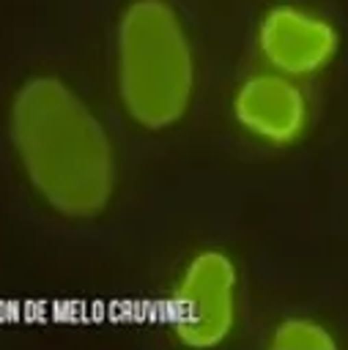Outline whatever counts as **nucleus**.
Listing matches in <instances>:
<instances>
[{"instance_id": "39448f33", "label": "nucleus", "mask_w": 348, "mask_h": 350, "mask_svg": "<svg viewBox=\"0 0 348 350\" xmlns=\"http://www.w3.org/2000/svg\"><path fill=\"white\" fill-rule=\"evenodd\" d=\"M236 120L258 139L288 145L301 137L307 126L304 93L285 74H255L233 98Z\"/></svg>"}, {"instance_id": "7ed1b4c3", "label": "nucleus", "mask_w": 348, "mask_h": 350, "mask_svg": "<svg viewBox=\"0 0 348 350\" xmlns=\"http://www.w3.org/2000/svg\"><path fill=\"white\" fill-rule=\"evenodd\" d=\"M236 282V265L225 252L206 249L186 262L170 295L173 328L186 345L211 347L230 331Z\"/></svg>"}, {"instance_id": "f03ea898", "label": "nucleus", "mask_w": 348, "mask_h": 350, "mask_svg": "<svg viewBox=\"0 0 348 350\" xmlns=\"http://www.w3.org/2000/svg\"><path fill=\"white\" fill-rule=\"evenodd\" d=\"M195 66L175 11L162 0H137L118 30V93L145 129L175 123L192 98Z\"/></svg>"}, {"instance_id": "f257e3e1", "label": "nucleus", "mask_w": 348, "mask_h": 350, "mask_svg": "<svg viewBox=\"0 0 348 350\" xmlns=\"http://www.w3.org/2000/svg\"><path fill=\"white\" fill-rule=\"evenodd\" d=\"M11 142L38 197L58 213L88 219L112 197V148L93 112L60 79L36 77L11 104Z\"/></svg>"}, {"instance_id": "423d86ee", "label": "nucleus", "mask_w": 348, "mask_h": 350, "mask_svg": "<svg viewBox=\"0 0 348 350\" xmlns=\"http://www.w3.org/2000/svg\"><path fill=\"white\" fill-rule=\"evenodd\" d=\"M274 350H334V339L310 320H288L274 334Z\"/></svg>"}, {"instance_id": "20e7f679", "label": "nucleus", "mask_w": 348, "mask_h": 350, "mask_svg": "<svg viewBox=\"0 0 348 350\" xmlns=\"http://www.w3.org/2000/svg\"><path fill=\"white\" fill-rule=\"evenodd\" d=\"M258 44L266 63L277 74L299 77L312 74L332 60L337 49V33L326 19L310 11L279 5L263 16Z\"/></svg>"}]
</instances>
